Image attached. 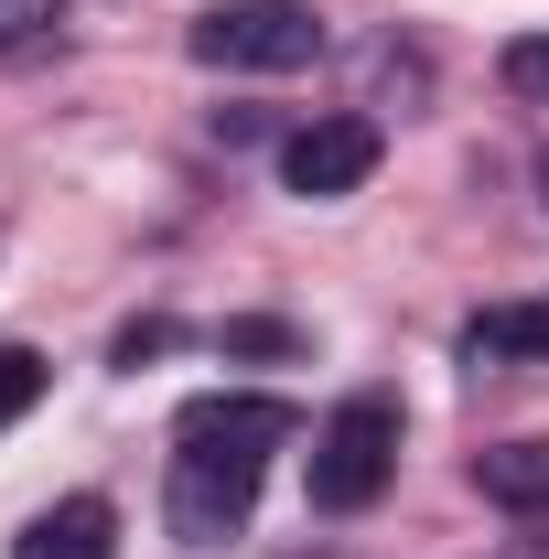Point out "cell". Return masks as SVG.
Returning <instances> with one entry per match:
<instances>
[{
  "label": "cell",
  "instance_id": "9",
  "mask_svg": "<svg viewBox=\"0 0 549 559\" xmlns=\"http://www.w3.org/2000/svg\"><path fill=\"white\" fill-rule=\"evenodd\" d=\"M495 75H506V86H517L528 108H549V33H517V44L495 55Z\"/></svg>",
  "mask_w": 549,
  "mask_h": 559
},
{
  "label": "cell",
  "instance_id": "7",
  "mask_svg": "<svg viewBox=\"0 0 549 559\" xmlns=\"http://www.w3.org/2000/svg\"><path fill=\"white\" fill-rule=\"evenodd\" d=\"M464 355L475 366H517V355H549V301H495L464 323Z\"/></svg>",
  "mask_w": 549,
  "mask_h": 559
},
{
  "label": "cell",
  "instance_id": "10",
  "mask_svg": "<svg viewBox=\"0 0 549 559\" xmlns=\"http://www.w3.org/2000/svg\"><path fill=\"white\" fill-rule=\"evenodd\" d=\"M33 399H44V355H33V345H0V430L33 409Z\"/></svg>",
  "mask_w": 549,
  "mask_h": 559
},
{
  "label": "cell",
  "instance_id": "2",
  "mask_svg": "<svg viewBox=\"0 0 549 559\" xmlns=\"http://www.w3.org/2000/svg\"><path fill=\"white\" fill-rule=\"evenodd\" d=\"M399 474V399L388 388H355L324 430H313V506L324 516H366Z\"/></svg>",
  "mask_w": 549,
  "mask_h": 559
},
{
  "label": "cell",
  "instance_id": "1",
  "mask_svg": "<svg viewBox=\"0 0 549 559\" xmlns=\"http://www.w3.org/2000/svg\"><path fill=\"white\" fill-rule=\"evenodd\" d=\"M302 419L291 399H195V409L173 419V485H162V516H173V538L184 549H226L237 527H248V506H259V474H270V452L291 441Z\"/></svg>",
  "mask_w": 549,
  "mask_h": 559
},
{
  "label": "cell",
  "instance_id": "12",
  "mask_svg": "<svg viewBox=\"0 0 549 559\" xmlns=\"http://www.w3.org/2000/svg\"><path fill=\"white\" fill-rule=\"evenodd\" d=\"M539 194H549V151H539Z\"/></svg>",
  "mask_w": 549,
  "mask_h": 559
},
{
  "label": "cell",
  "instance_id": "5",
  "mask_svg": "<svg viewBox=\"0 0 549 559\" xmlns=\"http://www.w3.org/2000/svg\"><path fill=\"white\" fill-rule=\"evenodd\" d=\"M108 549H119V506L108 495H66V506H44L11 538V559H108Z\"/></svg>",
  "mask_w": 549,
  "mask_h": 559
},
{
  "label": "cell",
  "instance_id": "4",
  "mask_svg": "<svg viewBox=\"0 0 549 559\" xmlns=\"http://www.w3.org/2000/svg\"><path fill=\"white\" fill-rule=\"evenodd\" d=\"M377 119H355V108H335V119H313V130L280 140V183L291 194H313V205H335V194H355L366 173H377Z\"/></svg>",
  "mask_w": 549,
  "mask_h": 559
},
{
  "label": "cell",
  "instance_id": "3",
  "mask_svg": "<svg viewBox=\"0 0 549 559\" xmlns=\"http://www.w3.org/2000/svg\"><path fill=\"white\" fill-rule=\"evenodd\" d=\"M195 66H226V75H291L324 55V11L313 0H226V11H195Z\"/></svg>",
  "mask_w": 549,
  "mask_h": 559
},
{
  "label": "cell",
  "instance_id": "6",
  "mask_svg": "<svg viewBox=\"0 0 549 559\" xmlns=\"http://www.w3.org/2000/svg\"><path fill=\"white\" fill-rule=\"evenodd\" d=\"M475 485L495 506H517V516H549V441H495V452H475Z\"/></svg>",
  "mask_w": 549,
  "mask_h": 559
},
{
  "label": "cell",
  "instance_id": "8",
  "mask_svg": "<svg viewBox=\"0 0 549 559\" xmlns=\"http://www.w3.org/2000/svg\"><path fill=\"white\" fill-rule=\"evenodd\" d=\"M66 22V0H0V55H44Z\"/></svg>",
  "mask_w": 549,
  "mask_h": 559
},
{
  "label": "cell",
  "instance_id": "11",
  "mask_svg": "<svg viewBox=\"0 0 549 559\" xmlns=\"http://www.w3.org/2000/svg\"><path fill=\"white\" fill-rule=\"evenodd\" d=\"M226 355H291V323H226Z\"/></svg>",
  "mask_w": 549,
  "mask_h": 559
}]
</instances>
